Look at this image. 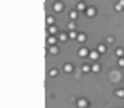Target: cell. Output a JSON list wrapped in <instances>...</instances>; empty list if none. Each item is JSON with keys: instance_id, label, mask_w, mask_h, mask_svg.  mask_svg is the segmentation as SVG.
Listing matches in <instances>:
<instances>
[]
</instances>
